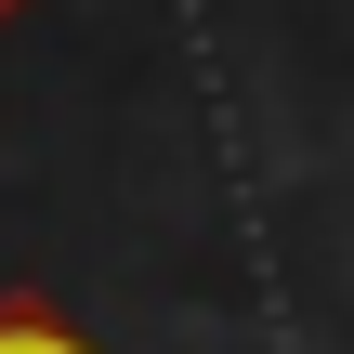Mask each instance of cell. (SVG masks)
<instances>
[{
    "label": "cell",
    "instance_id": "obj_1",
    "mask_svg": "<svg viewBox=\"0 0 354 354\" xmlns=\"http://www.w3.org/2000/svg\"><path fill=\"white\" fill-rule=\"evenodd\" d=\"M0 354H105V342H92V328H66L39 289H13V302H0Z\"/></svg>",
    "mask_w": 354,
    "mask_h": 354
},
{
    "label": "cell",
    "instance_id": "obj_2",
    "mask_svg": "<svg viewBox=\"0 0 354 354\" xmlns=\"http://www.w3.org/2000/svg\"><path fill=\"white\" fill-rule=\"evenodd\" d=\"M26 13H39V0H0V26H26Z\"/></svg>",
    "mask_w": 354,
    "mask_h": 354
}]
</instances>
